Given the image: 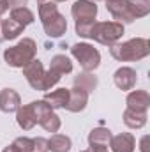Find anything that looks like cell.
<instances>
[{"mask_svg":"<svg viewBox=\"0 0 150 152\" xmlns=\"http://www.w3.org/2000/svg\"><path fill=\"white\" fill-rule=\"evenodd\" d=\"M39 18L42 21V28L48 37H60L67 30V20L58 12L57 2L42 0L39 4Z\"/></svg>","mask_w":150,"mask_h":152,"instance_id":"1","label":"cell"},{"mask_svg":"<svg viewBox=\"0 0 150 152\" xmlns=\"http://www.w3.org/2000/svg\"><path fill=\"white\" fill-rule=\"evenodd\" d=\"M110 53L118 62H134L141 60L150 53V42L143 37H136L125 42H117L110 48Z\"/></svg>","mask_w":150,"mask_h":152,"instance_id":"2","label":"cell"},{"mask_svg":"<svg viewBox=\"0 0 150 152\" xmlns=\"http://www.w3.org/2000/svg\"><path fill=\"white\" fill-rule=\"evenodd\" d=\"M36 53H37L36 41L30 37H25L16 46H11V48H7L4 51V60L11 67H21L23 69L28 62H32L36 58Z\"/></svg>","mask_w":150,"mask_h":152,"instance_id":"3","label":"cell"},{"mask_svg":"<svg viewBox=\"0 0 150 152\" xmlns=\"http://www.w3.org/2000/svg\"><path fill=\"white\" fill-rule=\"evenodd\" d=\"M124 36V25L118 21H95L90 32V39L97 41L99 44L113 46Z\"/></svg>","mask_w":150,"mask_h":152,"instance_id":"4","label":"cell"},{"mask_svg":"<svg viewBox=\"0 0 150 152\" xmlns=\"http://www.w3.org/2000/svg\"><path fill=\"white\" fill-rule=\"evenodd\" d=\"M30 106H32V112H34V117H36V122L41 124V127H42L44 131H48V133H57V131L60 129V124H62V122H60L58 115L53 112V108H51L44 99L30 103Z\"/></svg>","mask_w":150,"mask_h":152,"instance_id":"5","label":"cell"},{"mask_svg":"<svg viewBox=\"0 0 150 152\" xmlns=\"http://www.w3.org/2000/svg\"><path fill=\"white\" fill-rule=\"evenodd\" d=\"M71 53L76 60L79 62V66L83 67V71H94L99 67L101 64V53L88 42H78L74 46H71Z\"/></svg>","mask_w":150,"mask_h":152,"instance_id":"6","label":"cell"},{"mask_svg":"<svg viewBox=\"0 0 150 152\" xmlns=\"http://www.w3.org/2000/svg\"><path fill=\"white\" fill-rule=\"evenodd\" d=\"M71 12L76 23H92L97 16V5L92 0H76Z\"/></svg>","mask_w":150,"mask_h":152,"instance_id":"7","label":"cell"},{"mask_svg":"<svg viewBox=\"0 0 150 152\" xmlns=\"http://www.w3.org/2000/svg\"><path fill=\"white\" fill-rule=\"evenodd\" d=\"M104 2H106V9L118 23H133L134 21L129 0H104Z\"/></svg>","mask_w":150,"mask_h":152,"instance_id":"8","label":"cell"},{"mask_svg":"<svg viewBox=\"0 0 150 152\" xmlns=\"http://www.w3.org/2000/svg\"><path fill=\"white\" fill-rule=\"evenodd\" d=\"M44 75L46 71L42 67V62L36 58L23 67V76L27 78V81L30 83L34 90H44Z\"/></svg>","mask_w":150,"mask_h":152,"instance_id":"9","label":"cell"},{"mask_svg":"<svg viewBox=\"0 0 150 152\" xmlns=\"http://www.w3.org/2000/svg\"><path fill=\"white\" fill-rule=\"evenodd\" d=\"M136 80H138V75L133 67H120L113 75V81L120 90H133L136 85Z\"/></svg>","mask_w":150,"mask_h":152,"instance_id":"10","label":"cell"},{"mask_svg":"<svg viewBox=\"0 0 150 152\" xmlns=\"http://www.w3.org/2000/svg\"><path fill=\"white\" fill-rule=\"evenodd\" d=\"M88 103V92L79 88V87H73L69 88V101L66 104V110L73 112V113H78V112H83L85 106Z\"/></svg>","mask_w":150,"mask_h":152,"instance_id":"11","label":"cell"},{"mask_svg":"<svg viewBox=\"0 0 150 152\" xmlns=\"http://www.w3.org/2000/svg\"><path fill=\"white\" fill-rule=\"evenodd\" d=\"M21 106V97L12 88H4L0 92V110L4 113H12Z\"/></svg>","mask_w":150,"mask_h":152,"instance_id":"12","label":"cell"},{"mask_svg":"<svg viewBox=\"0 0 150 152\" xmlns=\"http://www.w3.org/2000/svg\"><path fill=\"white\" fill-rule=\"evenodd\" d=\"M125 103H127V108H131V110L147 112L149 106H150V96H149L147 90H133L127 96Z\"/></svg>","mask_w":150,"mask_h":152,"instance_id":"13","label":"cell"},{"mask_svg":"<svg viewBox=\"0 0 150 152\" xmlns=\"http://www.w3.org/2000/svg\"><path fill=\"white\" fill-rule=\"evenodd\" d=\"M110 147L113 152H134L136 140L131 133H120L117 136H111Z\"/></svg>","mask_w":150,"mask_h":152,"instance_id":"14","label":"cell"},{"mask_svg":"<svg viewBox=\"0 0 150 152\" xmlns=\"http://www.w3.org/2000/svg\"><path fill=\"white\" fill-rule=\"evenodd\" d=\"M16 122H18V126H20L23 131H30V129L37 124L30 104H27V106H20V108L16 110Z\"/></svg>","mask_w":150,"mask_h":152,"instance_id":"15","label":"cell"},{"mask_svg":"<svg viewBox=\"0 0 150 152\" xmlns=\"http://www.w3.org/2000/svg\"><path fill=\"white\" fill-rule=\"evenodd\" d=\"M44 101L55 110V108H66L67 101H69V88H57L53 92H46L44 94Z\"/></svg>","mask_w":150,"mask_h":152,"instance_id":"16","label":"cell"},{"mask_svg":"<svg viewBox=\"0 0 150 152\" xmlns=\"http://www.w3.org/2000/svg\"><path fill=\"white\" fill-rule=\"evenodd\" d=\"M124 124L131 129H141L147 124V112H136L131 108H125L124 112Z\"/></svg>","mask_w":150,"mask_h":152,"instance_id":"17","label":"cell"},{"mask_svg":"<svg viewBox=\"0 0 150 152\" xmlns=\"http://www.w3.org/2000/svg\"><path fill=\"white\" fill-rule=\"evenodd\" d=\"M111 140V131L106 127H95L90 131L88 134V143L90 145H101V147H108Z\"/></svg>","mask_w":150,"mask_h":152,"instance_id":"18","label":"cell"},{"mask_svg":"<svg viewBox=\"0 0 150 152\" xmlns=\"http://www.w3.org/2000/svg\"><path fill=\"white\" fill-rule=\"evenodd\" d=\"M23 30H25V27L20 25L18 21H14L12 18H7V20L2 21V36H4V41H5V39H7V41L16 39Z\"/></svg>","mask_w":150,"mask_h":152,"instance_id":"19","label":"cell"},{"mask_svg":"<svg viewBox=\"0 0 150 152\" xmlns=\"http://www.w3.org/2000/svg\"><path fill=\"white\" fill-rule=\"evenodd\" d=\"M50 69L55 71L57 75H60V76L69 75V73L73 71V62H71L69 57H66V55H55V57L51 58Z\"/></svg>","mask_w":150,"mask_h":152,"instance_id":"20","label":"cell"},{"mask_svg":"<svg viewBox=\"0 0 150 152\" xmlns=\"http://www.w3.org/2000/svg\"><path fill=\"white\" fill-rule=\"evenodd\" d=\"M71 145V138L66 134H53L48 140V151L51 152H69Z\"/></svg>","mask_w":150,"mask_h":152,"instance_id":"21","label":"cell"},{"mask_svg":"<svg viewBox=\"0 0 150 152\" xmlns=\"http://www.w3.org/2000/svg\"><path fill=\"white\" fill-rule=\"evenodd\" d=\"M74 87H79V88H83V90H87L90 94L97 87V78L92 73H88V71L79 73L78 76H74Z\"/></svg>","mask_w":150,"mask_h":152,"instance_id":"22","label":"cell"},{"mask_svg":"<svg viewBox=\"0 0 150 152\" xmlns=\"http://www.w3.org/2000/svg\"><path fill=\"white\" fill-rule=\"evenodd\" d=\"M11 18L14 21H18L20 25H23V27L34 23V20H36L34 18V12L30 9H27V7H16V9H12L11 11Z\"/></svg>","mask_w":150,"mask_h":152,"instance_id":"23","label":"cell"},{"mask_svg":"<svg viewBox=\"0 0 150 152\" xmlns=\"http://www.w3.org/2000/svg\"><path fill=\"white\" fill-rule=\"evenodd\" d=\"M131 2V9H133V16L136 18H145L150 12V2L149 0H129Z\"/></svg>","mask_w":150,"mask_h":152,"instance_id":"24","label":"cell"},{"mask_svg":"<svg viewBox=\"0 0 150 152\" xmlns=\"http://www.w3.org/2000/svg\"><path fill=\"white\" fill-rule=\"evenodd\" d=\"M11 145L14 147L16 152H34V140L32 138L21 136V138H16Z\"/></svg>","mask_w":150,"mask_h":152,"instance_id":"25","label":"cell"},{"mask_svg":"<svg viewBox=\"0 0 150 152\" xmlns=\"http://www.w3.org/2000/svg\"><path fill=\"white\" fill-rule=\"evenodd\" d=\"M94 23H95V21H92V23H76V34H78L79 37L88 39L90 37V32H92Z\"/></svg>","mask_w":150,"mask_h":152,"instance_id":"26","label":"cell"},{"mask_svg":"<svg viewBox=\"0 0 150 152\" xmlns=\"http://www.w3.org/2000/svg\"><path fill=\"white\" fill-rule=\"evenodd\" d=\"M34 140V152H48V140L44 138H32Z\"/></svg>","mask_w":150,"mask_h":152,"instance_id":"27","label":"cell"},{"mask_svg":"<svg viewBox=\"0 0 150 152\" xmlns=\"http://www.w3.org/2000/svg\"><path fill=\"white\" fill-rule=\"evenodd\" d=\"M28 0H7L9 9H16V7H25Z\"/></svg>","mask_w":150,"mask_h":152,"instance_id":"28","label":"cell"},{"mask_svg":"<svg viewBox=\"0 0 150 152\" xmlns=\"http://www.w3.org/2000/svg\"><path fill=\"white\" fill-rule=\"evenodd\" d=\"M7 11H9V4H7V0H0V16L5 14Z\"/></svg>","mask_w":150,"mask_h":152,"instance_id":"29","label":"cell"},{"mask_svg":"<svg viewBox=\"0 0 150 152\" xmlns=\"http://www.w3.org/2000/svg\"><path fill=\"white\" fill-rule=\"evenodd\" d=\"M90 152H108V147H101V145H90Z\"/></svg>","mask_w":150,"mask_h":152,"instance_id":"30","label":"cell"},{"mask_svg":"<svg viewBox=\"0 0 150 152\" xmlns=\"http://www.w3.org/2000/svg\"><path fill=\"white\" fill-rule=\"evenodd\" d=\"M147 140H149L147 136H145V138L141 140V152H147V147H145V145H147Z\"/></svg>","mask_w":150,"mask_h":152,"instance_id":"31","label":"cell"},{"mask_svg":"<svg viewBox=\"0 0 150 152\" xmlns=\"http://www.w3.org/2000/svg\"><path fill=\"white\" fill-rule=\"evenodd\" d=\"M4 152H16V151H14V147H12V145H9V147H5V149H4Z\"/></svg>","mask_w":150,"mask_h":152,"instance_id":"32","label":"cell"},{"mask_svg":"<svg viewBox=\"0 0 150 152\" xmlns=\"http://www.w3.org/2000/svg\"><path fill=\"white\" fill-rule=\"evenodd\" d=\"M4 41V36H2V20H0V42Z\"/></svg>","mask_w":150,"mask_h":152,"instance_id":"33","label":"cell"},{"mask_svg":"<svg viewBox=\"0 0 150 152\" xmlns=\"http://www.w3.org/2000/svg\"><path fill=\"white\" fill-rule=\"evenodd\" d=\"M51 2H66V0H51Z\"/></svg>","mask_w":150,"mask_h":152,"instance_id":"34","label":"cell"},{"mask_svg":"<svg viewBox=\"0 0 150 152\" xmlns=\"http://www.w3.org/2000/svg\"><path fill=\"white\" fill-rule=\"evenodd\" d=\"M92 2H99V0H92Z\"/></svg>","mask_w":150,"mask_h":152,"instance_id":"35","label":"cell"},{"mask_svg":"<svg viewBox=\"0 0 150 152\" xmlns=\"http://www.w3.org/2000/svg\"><path fill=\"white\" fill-rule=\"evenodd\" d=\"M83 152H90V151H83Z\"/></svg>","mask_w":150,"mask_h":152,"instance_id":"36","label":"cell"}]
</instances>
